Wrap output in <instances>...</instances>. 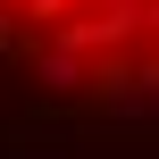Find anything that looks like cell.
<instances>
[{
    "mask_svg": "<svg viewBox=\"0 0 159 159\" xmlns=\"http://www.w3.org/2000/svg\"><path fill=\"white\" fill-rule=\"evenodd\" d=\"M17 50H25V17H17V8H0V59H17Z\"/></svg>",
    "mask_w": 159,
    "mask_h": 159,
    "instance_id": "cell-3",
    "label": "cell"
},
{
    "mask_svg": "<svg viewBox=\"0 0 159 159\" xmlns=\"http://www.w3.org/2000/svg\"><path fill=\"white\" fill-rule=\"evenodd\" d=\"M50 50H67V59H126L134 42H143V8L134 0H92V8H75V17H59L50 34H42Z\"/></svg>",
    "mask_w": 159,
    "mask_h": 159,
    "instance_id": "cell-1",
    "label": "cell"
},
{
    "mask_svg": "<svg viewBox=\"0 0 159 159\" xmlns=\"http://www.w3.org/2000/svg\"><path fill=\"white\" fill-rule=\"evenodd\" d=\"M134 8H143V0H134Z\"/></svg>",
    "mask_w": 159,
    "mask_h": 159,
    "instance_id": "cell-7",
    "label": "cell"
},
{
    "mask_svg": "<svg viewBox=\"0 0 159 159\" xmlns=\"http://www.w3.org/2000/svg\"><path fill=\"white\" fill-rule=\"evenodd\" d=\"M0 8H25V0H0Z\"/></svg>",
    "mask_w": 159,
    "mask_h": 159,
    "instance_id": "cell-6",
    "label": "cell"
},
{
    "mask_svg": "<svg viewBox=\"0 0 159 159\" xmlns=\"http://www.w3.org/2000/svg\"><path fill=\"white\" fill-rule=\"evenodd\" d=\"M126 75H134V84H143V92H151V101H159V50H151V59H143V67H126Z\"/></svg>",
    "mask_w": 159,
    "mask_h": 159,
    "instance_id": "cell-4",
    "label": "cell"
},
{
    "mask_svg": "<svg viewBox=\"0 0 159 159\" xmlns=\"http://www.w3.org/2000/svg\"><path fill=\"white\" fill-rule=\"evenodd\" d=\"M143 34H151V42H159V0H143Z\"/></svg>",
    "mask_w": 159,
    "mask_h": 159,
    "instance_id": "cell-5",
    "label": "cell"
},
{
    "mask_svg": "<svg viewBox=\"0 0 159 159\" xmlns=\"http://www.w3.org/2000/svg\"><path fill=\"white\" fill-rule=\"evenodd\" d=\"M25 67H34L42 101H84V92H92V67H84V59H67V50H50L42 34H25Z\"/></svg>",
    "mask_w": 159,
    "mask_h": 159,
    "instance_id": "cell-2",
    "label": "cell"
}]
</instances>
